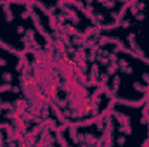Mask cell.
I'll use <instances>...</instances> for the list:
<instances>
[{"mask_svg":"<svg viewBox=\"0 0 149 147\" xmlns=\"http://www.w3.org/2000/svg\"><path fill=\"white\" fill-rule=\"evenodd\" d=\"M61 12H63V16H64V19H68V21H71V24H78L80 23V17H78V12L71 9V7H68L66 5V2H64V7L61 9Z\"/></svg>","mask_w":149,"mask_h":147,"instance_id":"6da1fadb","label":"cell"},{"mask_svg":"<svg viewBox=\"0 0 149 147\" xmlns=\"http://www.w3.org/2000/svg\"><path fill=\"white\" fill-rule=\"evenodd\" d=\"M113 118L118 121V125L120 126H128L130 125V116L128 114H123V112H120V111H113Z\"/></svg>","mask_w":149,"mask_h":147,"instance_id":"7a4b0ae2","label":"cell"},{"mask_svg":"<svg viewBox=\"0 0 149 147\" xmlns=\"http://www.w3.org/2000/svg\"><path fill=\"white\" fill-rule=\"evenodd\" d=\"M12 126H14L19 133H23V135L28 133V123H26L23 118H16V119H12Z\"/></svg>","mask_w":149,"mask_h":147,"instance_id":"3957f363","label":"cell"},{"mask_svg":"<svg viewBox=\"0 0 149 147\" xmlns=\"http://www.w3.org/2000/svg\"><path fill=\"white\" fill-rule=\"evenodd\" d=\"M120 85H121V76H120V74L113 76V81H111V101L116 97V94H118V90H120Z\"/></svg>","mask_w":149,"mask_h":147,"instance_id":"277c9868","label":"cell"},{"mask_svg":"<svg viewBox=\"0 0 149 147\" xmlns=\"http://www.w3.org/2000/svg\"><path fill=\"white\" fill-rule=\"evenodd\" d=\"M63 31H64L68 37H73V38L81 37V31H78V30L74 28L73 24H64V26H63Z\"/></svg>","mask_w":149,"mask_h":147,"instance_id":"5b68a950","label":"cell"},{"mask_svg":"<svg viewBox=\"0 0 149 147\" xmlns=\"http://www.w3.org/2000/svg\"><path fill=\"white\" fill-rule=\"evenodd\" d=\"M97 142H99V139H97L94 133H85V135H83V144L87 147H95Z\"/></svg>","mask_w":149,"mask_h":147,"instance_id":"8992f818","label":"cell"},{"mask_svg":"<svg viewBox=\"0 0 149 147\" xmlns=\"http://www.w3.org/2000/svg\"><path fill=\"white\" fill-rule=\"evenodd\" d=\"M2 7H3V12H5V21H7V23H12V19H14V12H12V9H10L12 3H10V2H3Z\"/></svg>","mask_w":149,"mask_h":147,"instance_id":"52a82bcc","label":"cell"},{"mask_svg":"<svg viewBox=\"0 0 149 147\" xmlns=\"http://www.w3.org/2000/svg\"><path fill=\"white\" fill-rule=\"evenodd\" d=\"M42 125H43L47 130L54 132V133H56V130H57V126H59V125H57V121H56L54 118H45V119L42 121Z\"/></svg>","mask_w":149,"mask_h":147,"instance_id":"ba28073f","label":"cell"},{"mask_svg":"<svg viewBox=\"0 0 149 147\" xmlns=\"http://www.w3.org/2000/svg\"><path fill=\"white\" fill-rule=\"evenodd\" d=\"M56 144L59 147H70V144H68V140H66V137H64V133H61V132H56Z\"/></svg>","mask_w":149,"mask_h":147,"instance_id":"9c48e42d","label":"cell"},{"mask_svg":"<svg viewBox=\"0 0 149 147\" xmlns=\"http://www.w3.org/2000/svg\"><path fill=\"white\" fill-rule=\"evenodd\" d=\"M118 62H109L108 66H106V73H108V76H116V73H118Z\"/></svg>","mask_w":149,"mask_h":147,"instance_id":"30bf717a","label":"cell"},{"mask_svg":"<svg viewBox=\"0 0 149 147\" xmlns=\"http://www.w3.org/2000/svg\"><path fill=\"white\" fill-rule=\"evenodd\" d=\"M132 87H134V90L141 92L142 95H144V94H148V92H149V87H148V85H142L141 81H134V85H132Z\"/></svg>","mask_w":149,"mask_h":147,"instance_id":"8fae6325","label":"cell"},{"mask_svg":"<svg viewBox=\"0 0 149 147\" xmlns=\"http://www.w3.org/2000/svg\"><path fill=\"white\" fill-rule=\"evenodd\" d=\"M120 133L125 135V137H127V135H132V126H130V125H128V126H120Z\"/></svg>","mask_w":149,"mask_h":147,"instance_id":"7c38bea8","label":"cell"},{"mask_svg":"<svg viewBox=\"0 0 149 147\" xmlns=\"http://www.w3.org/2000/svg\"><path fill=\"white\" fill-rule=\"evenodd\" d=\"M12 87H14V85H10V83H2V85H0V94H3V92H12Z\"/></svg>","mask_w":149,"mask_h":147,"instance_id":"4fadbf2b","label":"cell"},{"mask_svg":"<svg viewBox=\"0 0 149 147\" xmlns=\"http://www.w3.org/2000/svg\"><path fill=\"white\" fill-rule=\"evenodd\" d=\"M2 81H3V83H10V81H12V74L9 73V71H3V73H2Z\"/></svg>","mask_w":149,"mask_h":147,"instance_id":"5bb4252c","label":"cell"},{"mask_svg":"<svg viewBox=\"0 0 149 147\" xmlns=\"http://www.w3.org/2000/svg\"><path fill=\"white\" fill-rule=\"evenodd\" d=\"M97 64L99 66H108L109 64V59L108 57H102V55H97Z\"/></svg>","mask_w":149,"mask_h":147,"instance_id":"9a60e30c","label":"cell"},{"mask_svg":"<svg viewBox=\"0 0 149 147\" xmlns=\"http://www.w3.org/2000/svg\"><path fill=\"white\" fill-rule=\"evenodd\" d=\"M99 3H101L102 7H106V9H113V7H116V2H104V0H99Z\"/></svg>","mask_w":149,"mask_h":147,"instance_id":"2e32d148","label":"cell"},{"mask_svg":"<svg viewBox=\"0 0 149 147\" xmlns=\"http://www.w3.org/2000/svg\"><path fill=\"white\" fill-rule=\"evenodd\" d=\"M128 66V61L127 59H118V68L120 69H123V68H127Z\"/></svg>","mask_w":149,"mask_h":147,"instance_id":"e0dca14e","label":"cell"},{"mask_svg":"<svg viewBox=\"0 0 149 147\" xmlns=\"http://www.w3.org/2000/svg\"><path fill=\"white\" fill-rule=\"evenodd\" d=\"M125 142H127V137H125V135H120V137H118V139H116V144H118V146H116V147L123 146V144H125Z\"/></svg>","mask_w":149,"mask_h":147,"instance_id":"ac0fdd59","label":"cell"},{"mask_svg":"<svg viewBox=\"0 0 149 147\" xmlns=\"http://www.w3.org/2000/svg\"><path fill=\"white\" fill-rule=\"evenodd\" d=\"M120 28H123V30H127V28H130V21H128V19H123V21L120 23Z\"/></svg>","mask_w":149,"mask_h":147,"instance_id":"d6986e66","label":"cell"},{"mask_svg":"<svg viewBox=\"0 0 149 147\" xmlns=\"http://www.w3.org/2000/svg\"><path fill=\"white\" fill-rule=\"evenodd\" d=\"M108 59H109V62H118V55H116L114 52H109V55H108Z\"/></svg>","mask_w":149,"mask_h":147,"instance_id":"ffe728a7","label":"cell"},{"mask_svg":"<svg viewBox=\"0 0 149 147\" xmlns=\"http://www.w3.org/2000/svg\"><path fill=\"white\" fill-rule=\"evenodd\" d=\"M121 71H123L125 74H132V73H134V69H132V66H127V68H123Z\"/></svg>","mask_w":149,"mask_h":147,"instance_id":"44dd1931","label":"cell"},{"mask_svg":"<svg viewBox=\"0 0 149 147\" xmlns=\"http://www.w3.org/2000/svg\"><path fill=\"white\" fill-rule=\"evenodd\" d=\"M135 19H137V21H144V19H146V14H142V12H139V14L135 16Z\"/></svg>","mask_w":149,"mask_h":147,"instance_id":"7402d4cb","label":"cell"},{"mask_svg":"<svg viewBox=\"0 0 149 147\" xmlns=\"http://www.w3.org/2000/svg\"><path fill=\"white\" fill-rule=\"evenodd\" d=\"M16 31H17L19 35H23V33H26V30H24V26H17V28H16Z\"/></svg>","mask_w":149,"mask_h":147,"instance_id":"603a6c76","label":"cell"},{"mask_svg":"<svg viewBox=\"0 0 149 147\" xmlns=\"http://www.w3.org/2000/svg\"><path fill=\"white\" fill-rule=\"evenodd\" d=\"M142 80L148 81V87H149V73H142Z\"/></svg>","mask_w":149,"mask_h":147,"instance_id":"cb8c5ba5","label":"cell"},{"mask_svg":"<svg viewBox=\"0 0 149 147\" xmlns=\"http://www.w3.org/2000/svg\"><path fill=\"white\" fill-rule=\"evenodd\" d=\"M137 9H141V10H144V9H146V3H142V2H139V3H137Z\"/></svg>","mask_w":149,"mask_h":147,"instance_id":"d4e9b609","label":"cell"},{"mask_svg":"<svg viewBox=\"0 0 149 147\" xmlns=\"http://www.w3.org/2000/svg\"><path fill=\"white\" fill-rule=\"evenodd\" d=\"M12 92H16V94H19V92H21V88H19V87H12Z\"/></svg>","mask_w":149,"mask_h":147,"instance_id":"484cf974","label":"cell"},{"mask_svg":"<svg viewBox=\"0 0 149 147\" xmlns=\"http://www.w3.org/2000/svg\"><path fill=\"white\" fill-rule=\"evenodd\" d=\"M0 66H7V61H5V59H2V57H0Z\"/></svg>","mask_w":149,"mask_h":147,"instance_id":"4316f807","label":"cell"}]
</instances>
